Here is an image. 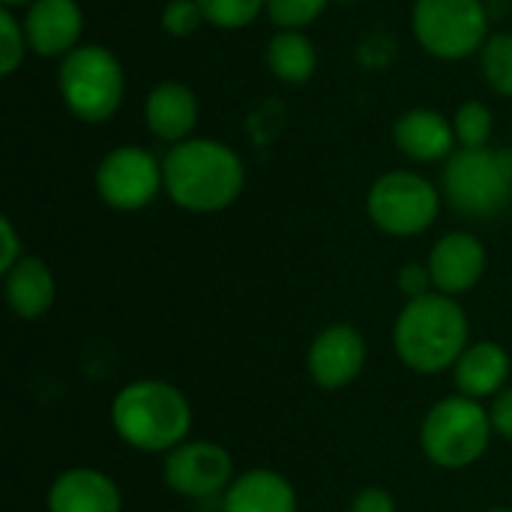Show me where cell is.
Masks as SVG:
<instances>
[{"instance_id": "cell-1", "label": "cell", "mask_w": 512, "mask_h": 512, "mask_svg": "<svg viewBox=\"0 0 512 512\" xmlns=\"http://www.w3.org/2000/svg\"><path fill=\"white\" fill-rule=\"evenodd\" d=\"M162 177L171 201L192 213H216L234 204L243 189L246 171L240 156L210 138L180 141L162 162Z\"/></svg>"}, {"instance_id": "cell-2", "label": "cell", "mask_w": 512, "mask_h": 512, "mask_svg": "<svg viewBox=\"0 0 512 512\" xmlns=\"http://www.w3.org/2000/svg\"><path fill=\"white\" fill-rule=\"evenodd\" d=\"M402 363L423 375L444 372L459 363L468 342V318L447 294H423L405 303L393 330Z\"/></svg>"}, {"instance_id": "cell-3", "label": "cell", "mask_w": 512, "mask_h": 512, "mask_svg": "<svg viewBox=\"0 0 512 512\" xmlns=\"http://www.w3.org/2000/svg\"><path fill=\"white\" fill-rule=\"evenodd\" d=\"M111 423L135 450L162 453L180 447L192 426V408L186 396L165 381H135L117 393Z\"/></svg>"}, {"instance_id": "cell-4", "label": "cell", "mask_w": 512, "mask_h": 512, "mask_svg": "<svg viewBox=\"0 0 512 512\" xmlns=\"http://www.w3.org/2000/svg\"><path fill=\"white\" fill-rule=\"evenodd\" d=\"M444 195L468 219H492L512 201V150L462 147L444 165Z\"/></svg>"}, {"instance_id": "cell-5", "label": "cell", "mask_w": 512, "mask_h": 512, "mask_svg": "<svg viewBox=\"0 0 512 512\" xmlns=\"http://www.w3.org/2000/svg\"><path fill=\"white\" fill-rule=\"evenodd\" d=\"M60 96L84 123H105L123 102V66L102 45H78L63 57Z\"/></svg>"}, {"instance_id": "cell-6", "label": "cell", "mask_w": 512, "mask_h": 512, "mask_svg": "<svg viewBox=\"0 0 512 512\" xmlns=\"http://www.w3.org/2000/svg\"><path fill=\"white\" fill-rule=\"evenodd\" d=\"M492 438V417L480 408L477 399L453 396L438 402L423 423L420 441L426 456L441 468H468L474 465Z\"/></svg>"}, {"instance_id": "cell-7", "label": "cell", "mask_w": 512, "mask_h": 512, "mask_svg": "<svg viewBox=\"0 0 512 512\" xmlns=\"http://www.w3.org/2000/svg\"><path fill=\"white\" fill-rule=\"evenodd\" d=\"M489 12L483 0H417L414 33L420 45L444 60H459L486 45Z\"/></svg>"}, {"instance_id": "cell-8", "label": "cell", "mask_w": 512, "mask_h": 512, "mask_svg": "<svg viewBox=\"0 0 512 512\" xmlns=\"http://www.w3.org/2000/svg\"><path fill=\"white\" fill-rule=\"evenodd\" d=\"M438 207V189L414 171H390L369 189V216L393 237L423 234L435 222Z\"/></svg>"}, {"instance_id": "cell-9", "label": "cell", "mask_w": 512, "mask_h": 512, "mask_svg": "<svg viewBox=\"0 0 512 512\" xmlns=\"http://www.w3.org/2000/svg\"><path fill=\"white\" fill-rule=\"evenodd\" d=\"M162 186V165L141 147L111 150L96 171V189L114 210H141L156 198Z\"/></svg>"}, {"instance_id": "cell-10", "label": "cell", "mask_w": 512, "mask_h": 512, "mask_svg": "<svg viewBox=\"0 0 512 512\" xmlns=\"http://www.w3.org/2000/svg\"><path fill=\"white\" fill-rule=\"evenodd\" d=\"M231 480V456L210 441H189L171 450L165 483L183 498H210Z\"/></svg>"}, {"instance_id": "cell-11", "label": "cell", "mask_w": 512, "mask_h": 512, "mask_svg": "<svg viewBox=\"0 0 512 512\" xmlns=\"http://www.w3.org/2000/svg\"><path fill=\"white\" fill-rule=\"evenodd\" d=\"M363 363H366V342L348 324L327 327L309 348V375L324 390H339L351 384L360 375Z\"/></svg>"}, {"instance_id": "cell-12", "label": "cell", "mask_w": 512, "mask_h": 512, "mask_svg": "<svg viewBox=\"0 0 512 512\" xmlns=\"http://www.w3.org/2000/svg\"><path fill=\"white\" fill-rule=\"evenodd\" d=\"M84 15L75 0H36L27 9L24 33L27 45L39 57H57L78 48Z\"/></svg>"}, {"instance_id": "cell-13", "label": "cell", "mask_w": 512, "mask_h": 512, "mask_svg": "<svg viewBox=\"0 0 512 512\" xmlns=\"http://www.w3.org/2000/svg\"><path fill=\"white\" fill-rule=\"evenodd\" d=\"M486 270V249L474 234H447L438 240V246L429 255V273L432 285L441 294H462L480 282Z\"/></svg>"}, {"instance_id": "cell-14", "label": "cell", "mask_w": 512, "mask_h": 512, "mask_svg": "<svg viewBox=\"0 0 512 512\" xmlns=\"http://www.w3.org/2000/svg\"><path fill=\"white\" fill-rule=\"evenodd\" d=\"M396 147L417 159V162H438V159H450L453 156V144H456V129L453 123L432 111V108H414L405 111L396 120Z\"/></svg>"}, {"instance_id": "cell-15", "label": "cell", "mask_w": 512, "mask_h": 512, "mask_svg": "<svg viewBox=\"0 0 512 512\" xmlns=\"http://www.w3.org/2000/svg\"><path fill=\"white\" fill-rule=\"evenodd\" d=\"M120 489L99 471L75 468L57 477L48 492L51 512H120Z\"/></svg>"}, {"instance_id": "cell-16", "label": "cell", "mask_w": 512, "mask_h": 512, "mask_svg": "<svg viewBox=\"0 0 512 512\" xmlns=\"http://www.w3.org/2000/svg\"><path fill=\"white\" fill-rule=\"evenodd\" d=\"M147 126L156 138L180 144L198 123V99L180 81H162L150 90L144 105Z\"/></svg>"}, {"instance_id": "cell-17", "label": "cell", "mask_w": 512, "mask_h": 512, "mask_svg": "<svg viewBox=\"0 0 512 512\" xmlns=\"http://www.w3.org/2000/svg\"><path fill=\"white\" fill-rule=\"evenodd\" d=\"M297 498L285 477L273 471H249L225 492V512H294Z\"/></svg>"}, {"instance_id": "cell-18", "label": "cell", "mask_w": 512, "mask_h": 512, "mask_svg": "<svg viewBox=\"0 0 512 512\" xmlns=\"http://www.w3.org/2000/svg\"><path fill=\"white\" fill-rule=\"evenodd\" d=\"M6 300L18 318H39L54 303V276L45 261L21 258L6 273Z\"/></svg>"}, {"instance_id": "cell-19", "label": "cell", "mask_w": 512, "mask_h": 512, "mask_svg": "<svg viewBox=\"0 0 512 512\" xmlns=\"http://www.w3.org/2000/svg\"><path fill=\"white\" fill-rule=\"evenodd\" d=\"M510 360L501 345L495 342H477L465 348V354L456 363V384L468 399H483L501 390L507 381Z\"/></svg>"}, {"instance_id": "cell-20", "label": "cell", "mask_w": 512, "mask_h": 512, "mask_svg": "<svg viewBox=\"0 0 512 512\" xmlns=\"http://www.w3.org/2000/svg\"><path fill=\"white\" fill-rule=\"evenodd\" d=\"M267 66L279 81L300 84L312 78L318 66V54L315 45L300 30H279L267 45Z\"/></svg>"}, {"instance_id": "cell-21", "label": "cell", "mask_w": 512, "mask_h": 512, "mask_svg": "<svg viewBox=\"0 0 512 512\" xmlns=\"http://www.w3.org/2000/svg\"><path fill=\"white\" fill-rule=\"evenodd\" d=\"M480 63L492 90L512 99V33L489 36L480 48Z\"/></svg>"}, {"instance_id": "cell-22", "label": "cell", "mask_w": 512, "mask_h": 512, "mask_svg": "<svg viewBox=\"0 0 512 512\" xmlns=\"http://www.w3.org/2000/svg\"><path fill=\"white\" fill-rule=\"evenodd\" d=\"M264 3L267 0H198L204 21L213 27H222V30L249 27L261 15Z\"/></svg>"}, {"instance_id": "cell-23", "label": "cell", "mask_w": 512, "mask_h": 512, "mask_svg": "<svg viewBox=\"0 0 512 512\" xmlns=\"http://www.w3.org/2000/svg\"><path fill=\"white\" fill-rule=\"evenodd\" d=\"M456 138L462 141V147L477 150V147H489L492 138V111L483 102H465L456 111Z\"/></svg>"}, {"instance_id": "cell-24", "label": "cell", "mask_w": 512, "mask_h": 512, "mask_svg": "<svg viewBox=\"0 0 512 512\" xmlns=\"http://www.w3.org/2000/svg\"><path fill=\"white\" fill-rule=\"evenodd\" d=\"M24 48H30L24 24L12 15V9L3 6L0 9V72L3 75H12L21 66Z\"/></svg>"}, {"instance_id": "cell-25", "label": "cell", "mask_w": 512, "mask_h": 512, "mask_svg": "<svg viewBox=\"0 0 512 512\" xmlns=\"http://www.w3.org/2000/svg\"><path fill=\"white\" fill-rule=\"evenodd\" d=\"M330 0H267V12L276 27L282 30H300L312 24Z\"/></svg>"}, {"instance_id": "cell-26", "label": "cell", "mask_w": 512, "mask_h": 512, "mask_svg": "<svg viewBox=\"0 0 512 512\" xmlns=\"http://www.w3.org/2000/svg\"><path fill=\"white\" fill-rule=\"evenodd\" d=\"M204 21V12L198 6V0H171L165 9H162V27L171 33V36H189L201 27Z\"/></svg>"}, {"instance_id": "cell-27", "label": "cell", "mask_w": 512, "mask_h": 512, "mask_svg": "<svg viewBox=\"0 0 512 512\" xmlns=\"http://www.w3.org/2000/svg\"><path fill=\"white\" fill-rule=\"evenodd\" d=\"M429 285H432V273H429V267H417V264L402 267V273H399V288H402L411 300H414V297L429 294Z\"/></svg>"}, {"instance_id": "cell-28", "label": "cell", "mask_w": 512, "mask_h": 512, "mask_svg": "<svg viewBox=\"0 0 512 512\" xmlns=\"http://www.w3.org/2000/svg\"><path fill=\"white\" fill-rule=\"evenodd\" d=\"M489 417H492V429H495L498 435H504L507 441H512V390H504V393L495 399Z\"/></svg>"}, {"instance_id": "cell-29", "label": "cell", "mask_w": 512, "mask_h": 512, "mask_svg": "<svg viewBox=\"0 0 512 512\" xmlns=\"http://www.w3.org/2000/svg\"><path fill=\"white\" fill-rule=\"evenodd\" d=\"M351 512H396V504L384 489H366L354 498Z\"/></svg>"}, {"instance_id": "cell-30", "label": "cell", "mask_w": 512, "mask_h": 512, "mask_svg": "<svg viewBox=\"0 0 512 512\" xmlns=\"http://www.w3.org/2000/svg\"><path fill=\"white\" fill-rule=\"evenodd\" d=\"M0 237H3V255H0V270L9 273L24 255H18V237L9 219H0Z\"/></svg>"}, {"instance_id": "cell-31", "label": "cell", "mask_w": 512, "mask_h": 512, "mask_svg": "<svg viewBox=\"0 0 512 512\" xmlns=\"http://www.w3.org/2000/svg\"><path fill=\"white\" fill-rule=\"evenodd\" d=\"M0 3H3L6 9H15V6H24V3L30 6V3H36V0H0Z\"/></svg>"}, {"instance_id": "cell-32", "label": "cell", "mask_w": 512, "mask_h": 512, "mask_svg": "<svg viewBox=\"0 0 512 512\" xmlns=\"http://www.w3.org/2000/svg\"><path fill=\"white\" fill-rule=\"evenodd\" d=\"M489 512H512V510H507V507H504V510H489Z\"/></svg>"}, {"instance_id": "cell-33", "label": "cell", "mask_w": 512, "mask_h": 512, "mask_svg": "<svg viewBox=\"0 0 512 512\" xmlns=\"http://www.w3.org/2000/svg\"><path fill=\"white\" fill-rule=\"evenodd\" d=\"M342 3H351V0H342Z\"/></svg>"}, {"instance_id": "cell-34", "label": "cell", "mask_w": 512, "mask_h": 512, "mask_svg": "<svg viewBox=\"0 0 512 512\" xmlns=\"http://www.w3.org/2000/svg\"><path fill=\"white\" fill-rule=\"evenodd\" d=\"M510 204H512V201H510Z\"/></svg>"}]
</instances>
